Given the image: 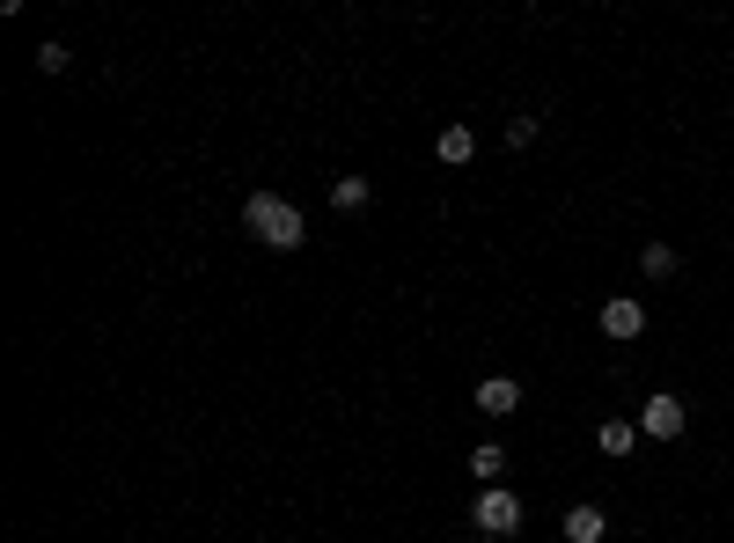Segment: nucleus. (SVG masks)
<instances>
[{
  "instance_id": "nucleus-9",
  "label": "nucleus",
  "mask_w": 734,
  "mask_h": 543,
  "mask_svg": "<svg viewBox=\"0 0 734 543\" xmlns=\"http://www.w3.org/2000/svg\"><path fill=\"white\" fill-rule=\"evenodd\" d=\"M676 265H684V257L668 243H646V279H676Z\"/></svg>"
},
{
  "instance_id": "nucleus-6",
  "label": "nucleus",
  "mask_w": 734,
  "mask_h": 543,
  "mask_svg": "<svg viewBox=\"0 0 734 543\" xmlns=\"http://www.w3.org/2000/svg\"><path fill=\"white\" fill-rule=\"evenodd\" d=\"M603 536H610L603 507H565V543H603Z\"/></svg>"
},
{
  "instance_id": "nucleus-10",
  "label": "nucleus",
  "mask_w": 734,
  "mask_h": 543,
  "mask_svg": "<svg viewBox=\"0 0 734 543\" xmlns=\"http://www.w3.org/2000/svg\"><path fill=\"white\" fill-rule=\"evenodd\" d=\"M500 470H507V455H500V448H478V455H470V477H485V485H500Z\"/></svg>"
},
{
  "instance_id": "nucleus-12",
  "label": "nucleus",
  "mask_w": 734,
  "mask_h": 543,
  "mask_svg": "<svg viewBox=\"0 0 734 543\" xmlns=\"http://www.w3.org/2000/svg\"><path fill=\"white\" fill-rule=\"evenodd\" d=\"M67 59H73L67 45H37V74H67Z\"/></svg>"
},
{
  "instance_id": "nucleus-8",
  "label": "nucleus",
  "mask_w": 734,
  "mask_h": 543,
  "mask_svg": "<svg viewBox=\"0 0 734 543\" xmlns=\"http://www.w3.org/2000/svg\"><path fill=\"white\" fill-rule=\"evenodd\" d=\"M367 198H375L367 176H339V184H331V206H339V213H367Z\"/></svg>"
},
{
  "instance_id": "nucleus-13",
  "label": "nucleus",
  "mask_w": 734,
  "mask_h": 543,
  "mask_svg": "<svg viewBox=\"0 0 734 543\" xmlns=\"http://www.w3.org/2000/svg\"><path fill=\"white\" fill-rule=\"evenodd\" d=\"M537 140V118H507V148H529Z\"/></svg>"
},
{
  "instance_id": "nucleus-5",
  "label": "nucleus",
  "mask_w": 734,
  "mask_h": 543,
  "mask_svg": "<svg viewBox=\"0 0 734 543\" xmlns=\"http://www.w3.org/2000/svg\"><path fill=\"white\" fill-rule=\"evenodd\" d=\"M603 331H610V338H639V331H646V309H639L632 294L603 301Z\"/></svg>"
},
{
  "instance_id": "nucleus-2",
  "label": "nucleus",
  "mask_w": 734,
  "mask_h": 543,
  "mask_svg": "<svg viewBox=\"0 0 734 543\" xmlns=\"http://www.w3.org/2000/svg\"><path fill=\"white\" fill-rule=\"evenodd\" d=\"M470 521H478V536H514V529H521V499H514L507 485H485L478 507H470Z\"/></svg>"
},
{
  "instance_id": "nucleus-3",
  "label": "nucleus",
  "mask_w": 734,
  "mask_h": 543,
  "mask_svg": "<svg viewBox=\"0 0 734 543\" xmlns=\"http://www.w3.org/2000/svg\"><path fill=\"white\" fill-rule=\"evenodd\" d=\"M639 426L654 434V441H676L690 426V412H684V396H646V412H639Z\"/></svg>"
},
{
  "instance_id": "nucleus-7",
  "label": "nucleus",
  "mask_w": 734,
  "mask_h": 543,
  "mask_svg": "<svg viewBox=\"0 0 734 543\" xmlns=\"http://www.w3.org/2000/svg\"><path fill=\"white\" fill-rule=\"evenodd\" d=\"M434 154H440V162H448V170H463L470 154H478V132H470V125H448V132H440V140H434Z\"/></svg>"
},
{
  "instance_id": "nucleus-11",
  "label": "nucleus",
  "mask_w": 734,
  "mask_h": 543,
  "mask_svg": "<svg viewBox=\"0 0 734 543\" xmlns=\"http://www.w3.org/2000/svg\"><path fill=\"white\" fill-rule=\"evenodd\" d=\"M603 455H632V426H624V419L603 426Z\"/></svg>"
},
{
  "instance_id": "nucleus-4",
  "label": "nucleus",
  "mask_w": 734,
  "mask_h": 543,
  "mask_svg": "<svg viewBox=\"0 0 734 543\" xmlns=\"http://www.w3.org/2000/svg\"><path fill=\"white\" fill-rule=\"evenodd\" d=\"M478 412H492V419L521 412V382H514V374H492V382H478Z\"/></svg>"
},
{
  "instance_id": "nucleus-1",
  "label": "nucleus",
  "mask_w": 734,
  "mask_h": 543,
  "mask_svg": "<svg viewBox=\"0 0 734 543\" xmlns=\"http://www.w3.org/2000/svg\"><path fill=\"white\" fill-rule=\"evenodd\" d=\"M243 228H250V235H257L265 250H301V243H309V228H301V206H294V198H279V192H250Z\"/></svg>"
}]
</instances>
